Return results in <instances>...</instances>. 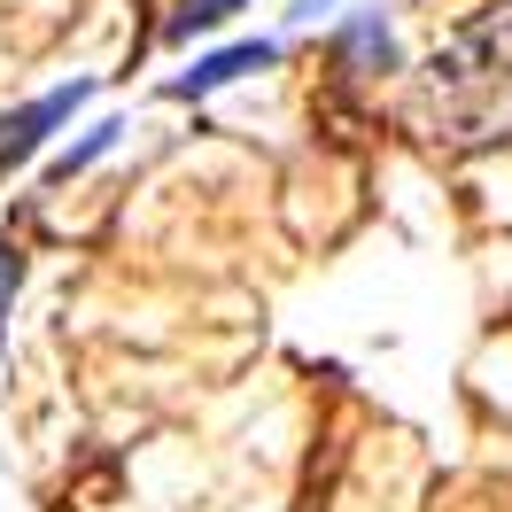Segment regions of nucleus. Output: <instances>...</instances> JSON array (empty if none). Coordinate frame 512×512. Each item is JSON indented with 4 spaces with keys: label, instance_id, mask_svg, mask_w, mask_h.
I'll return each instance as SVG.
<instances>
[{
    "label": "nucleus",
    "instance_id": "obj_1",
    "mask_svg": "<svg viewBox=\"0 0 512 512\" xmlns=\"http://www.w3.org/2000/svg\"><path fill=\"white\" fill-rule=\"evenodd\" d=\"M435 101L450 109L458 140H505L512 132V8L458 32L435 55Z\"/></svg>",
    "mask_w": 512,
    "mask_h": 512
},
{
    "label": "nucleus",
    "instance_id": "obj_2",
    "mask_svg": "<svg viewBox=\"0 0 512 512\" xmlns=\"http://www.w3.org/2000/svg\"><path fill=\"white\" fill-rule=\"evenodd\" d=\"M94 101V78H70V86H55V94H39V101H24V109H8L0 117V171H16V163H32L55 132L78 117Z\"/></svg>",
    "mask_w": 512,
    "mask_h": 512
},
{
    "label": "nucleus",
    "instance_id": "obj_3",
    "mask_svg": "<svg viewBox=\"0 0 512 512\" xmlns=\"http://www.w3.org/2000/svg\"><path fill=\"white\" fill-rule=\"evenodd\" d=\"M280 63V39H233V47H210V55H194V70H179L163 94L171 101H210L225 86H241L249 70H272Z\"/></svg>",
    "mask_w": 512,
    "mask_h": 512
},
{
    "label": "nucleus",
    "instance_id": "obj_4",
    "mask_svg": "<svg viewBox=\"0 0 512 512\" xmlns=\"http://www.w3.org/2000/svg\"><path fill=\"white\" fill-rule=\"evenodd\" d=\"M117 140H125V117H101V125H86V140H78V148H63V156L47 163V187H63V179H78V171H94V163L109 156Z\"/></svg>",
    "mask_w": 512,
    "mask_h": 512
},
{
    "label": "nucleus",
    "instance_id": "obj_5",
    "mask_svg": "<svg viewBox=\"0 0 512 512\" xmlns=\"http://www.w3.org/2000/svg\"><path fill=\"white\" fill-rule=\"evenodd\" d=\"M241 8H249V0H179V8H171V24H163V39H171V47H187V39L233 24Z\"/></svg>",
    "mask_w": 512,
    "mask_h": 512
},
{
    "label": "nucleus",
    "instance_id": "obj_6",
    "mask_svg": "<svg viewBox=\"0 0 512 512\" xmlns=\"http://www.w3.org/2000/svg\"><path fill=\"white\" fill-rule=\"evenodd\" d=\"M365 63H396V39H388V24L381 16H357L350 32H342V70H365Z\"/></svg>",
    "mask_w": 512,
    "mask_h": 512
},
{
    "label": "nucleus",
    "instance_id": "obj_7",
    "mask_svg": "<svg viewBox=\"0 0 512 512\" xmlns=\"http://www.w3.org/2000/svg\"><path fill=\"white\" fill-rule=\"evenodd\" d=\"M8 303H16V264H0V342H8Z\"/></svg>",
    "mask_w": 512,
    "mask_h": 512
},
{
    "label": "nucleus",
    "instance_id": "obj_8",
    "mask_svg": "<svg viewBox=\"0 0 512 512\" xmlns=\"http://www.w3.org/2000/svg\"><path fill=\"white\" fill-rule=\"evenodd\" d=\"M319 8H334V0H295L288 16H295V24H319Z\"/></svg>",
    "mask_w": 512,
    "mask_h": 512
}]
</instances>
